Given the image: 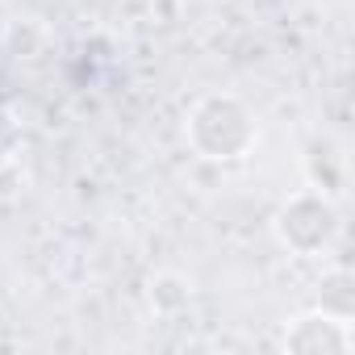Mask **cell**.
Returning a JSON list of instances; mask_svg holds the SVG:
<instances>
[{
    "label": "cell",
    "mask_w": 355,
    "mask_h": 355,
    "mask_svg": "<svg viewBox=\"0 0 355 355\" xmlns=\"http://www.w3.org/2000/svg\"><path fill=\"white\" fill-rule=\"evenodd\" d=\"M284 347L297 351V355H347L351 351V330H347L343 318H334L326 309H313V313L293 318V326L284 330Z\"/></svg>",
    "instance_id": "cell-3"
},
{
    "label": "cell",
    "mask_w": 355,
    "mask_h": 355,
    "mask_svg": "<svg viewBox=\"0 0 355 355\" xmlns=\"http://www.w3.org/2000/svg\"><path fill=\"white\" fill-rule=\"evenodd\" d=\"M338 234V214L322 193H297L276 214V239L297 255H318Z\"/></svg>",
    "instance_id": "cell-2"
},
{
    "label": "cell",
    "mask_w": 355,
    "mask_h": 355,
    "mask_svg": "<svg viewBox=\"0 0 355 355\" xmlns=\"http://www.w3.org/2000/svg\"><path fill=\"white\" fill-rule=\"evenodd\" d=\"M13 146H17V125H13V117L5 109H0V163H9Z\"/></svg>",
    "instance_id": "cell-5"
},
{
    "label": "cell",
    "mask_w": 355,
    "mask_h": 355,
    "mask_svg": "<svg viewBox=\"0 0 355 355\" xmlns=\"http://www.w3.org/2000/svg\"><path fill=\"white\" fill-rule=\"evenodd\" d=\"M189 297H193V284H189L180 272H159V276L150 280V305H155L159 313H175V309H184V305H189Z\"/></svg>",
    "instance_id": "cell-4"
},
{
    "label": "cell",
    "mask_w": 355,
    "mask_h": 355,
    "mask_svg": "<svg viewBox=\"0 0 355 355\" xmlns=\"http://www.w3.org/2000/svg\"><path fill=\"white\" fill-rule=\"evenodd\" d=\"M255 142V121L239 96H205L189 113V146L201 159H243Z\"/></svg>",
    "instance_id": "cell-1"
}]
</instances>
